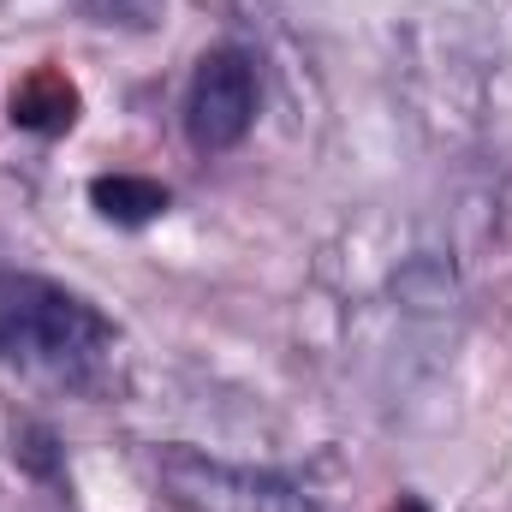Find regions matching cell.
<instances>
[{
    "mask_svg": "<svg viewBox=\"0 0 512 512\" xmlns=\"http://www.w3.org/2000/svg\"><path fill=\"white\" fill-rule=\"evenodd\" d=\"M114 352V322L84 304L78 292L42 280V274H0V358L48 376V382H84Z\"/></svg>",
    "mask_w": 512,
    "mask_h": 512,
    "instance_id": "6da1fadb",
    "label": "cell"
},
{
    "mask_svg": "<svg viewBox=\"0 0 512 512\" xmlns=\"http://www.w3.org/2000/svg\"><path fill=\"white\" fill-rule=\"evenodd\" d=\"M161 483L185 501L191 512H316L292 483L268 477V471H245V465H221L203 459L191 447H167L155 453Z\"/></svg>",
    "mask_w": 512,
    "mask_h": 512,
    "instance_id": "7a4b0ae2",
    "label": "cell"
},
{
    "mask_svg": "<svg viewBox=\"0 0 512 512\" xmlns=\"http://www.w3.org/2000/svg\"><path fill=\"white\" fill-rule=\"evenodd\" d=\"M256 120V66L239 48H215L197 60L191 90H185V131L197 149H233L245 143Z\"/></svg>",
    "mask_w": 512,
    "mask_h": 512,
    "instance_id": "3957f363",
    "label": "cell"
},
{
    "mask_svg": "<svg viewBox=\"0 0 512 512\" xmlns=\"http://www.w3.org/2000/svg\"><path fill=\"white\" fill-rule=\"evenodd\" d=\"M78 120V90L66 84V72H54V66H42V72H30L18 90H12V126L24 131H66Z\"/></svg>",
    "mask_w": 512,
    "mask_h": 512,
    "instance_id": "277c9868",
    "label": "cell"
},
{
    "mask_svg": "<svg viewBox=\"0 0 512 512\" xmlns=\"http://www.w3.org/2000/svg\"><path fill=\"white\" fill-rule=\"evenodd\" d=\"M90 203L108 215V221H120V227H143V221H155V215H167V185H155V179H137V173H102L96 185H90Z\"/></svg>",
    "mask_w": 512,
    "mask_h": 512,
    "instance_id": "5b68a950",
    "label": "cell"
}]
</instances>
